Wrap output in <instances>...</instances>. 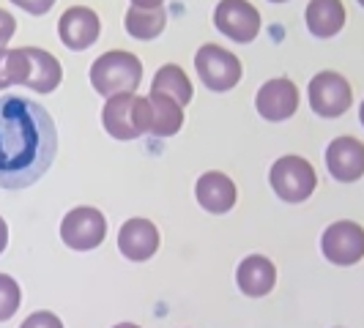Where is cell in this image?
I'll return each instance as SVG.
<instances>
[{
	"label": "cell",
	"instance_id": "12",
	"mask_svg": "<svg viewBox=\"0 0 364 328\" xmlns=\"http://www.w3.org/2000/svg\"><path fill=\"white\" fill-rule=\"evenodd\" d=\"M140 124L151 137H173L183 126V107L176 99L151 91L140 99Z\"/></svg>",
	"mask_w": 364,
	"mask_h": 328
},
{
	"label": "cell",
	"instance_id": "27",
	"mask_svg": "<svg viewBox=\"0 0 364 328\" xmlns=\"http://www.w3.org/2000/svg\"><path fill=\"white\" fill-rule=\"evenodd\" d=\"M132 6H140V9H159L164 6V0H129Z\"/></svg>",
	"mask_w": 364,
	"mask_h": 328
},
{
	"label": "cell",
	"instance_id": "29",
	"mask_svg": "<svg viewBox=\"0 0 364 328\" xmlns=\"http://www.w3.org/2000/svg\"><path fill=\"white\" fill-rule=\"evenodd\" d=\"M359 121H362V126H364V99H362V104H359Z\"/></svg>",
	"mask_w": 364,
	"mask_h": 328
},
{
	"label": "cell",
	"instance_id": "25",
	"mask_svg": "<svg viewBox=\"0 0 364 328\" xmlns=\"http://www.w3.org/2000/svg\"><path fill=\"white\" fill-rule=\"evenodd\" d=\"M14 33H17V19H14V14H9L6 9H0V50L14 38Z\"/></svg>",
	"mask_w": 364,
	"mask_h": 328
},
{
	"label": "cell",
	"instance_id": "8",
	"mask_svg": "<svg viewBox=\"0 0 364 328\" xmlns=\"http://www.w3.org/2000/svg\"><path fill=\"white\" fill-rule=\"evenodd\" d=\"M214 25L222 36L236 44H252L260 36L263 17L250 0H219L214 9Z\"/></svg>",
	"mask_w": 364,
	"mask_h": 328
},
{
	"label": "cell",
	"instance_id": "23",
	"mask_svg": "<svg viewBox=\"0 0 364 328\" xmlns=\"http://www.w3.org/2000/svg\"><path fill=\"white\" fill-rule=\"evenodd\" d=\"M19 328H63V320L55 312L41 310V312H33L31 317H25Z\"/></svg>",
	"mask_w": 364,
	"mask_h": 328
},
{
	"label": "cell",
	"instance_id": "2",
	"mask_svg": "<svg viewBox=\"0 0 364 328\" xmlns=\"http://www.w3.org/2000/svg\"><path fill=\"white\" fill-rule=\"evenodd\" d=\"M143 82V63L134 53L127 50H109L99 55L91 66V85L99 96H118L134 93Z\"/></svg>",
	"mask_w": 364,
	"mask_h": 328
},
{
	"label": "cell",
	"instance_id": "10",
	"mask_svg": "<svg viewBox=\"0 0 364 328\" xmlns=\"http://www.w3.org/2000/svg\"><path fill=\"white\" fill-rule=\"evenodd\" d=\"M140 99L137 93H118V96H109L102 107V126L107 131L112 140H137L143 131L140 124Z\"/></svg>",
	"mask_w": 364,
	"mask_h": 328
},
{
	"label": "cell",
	"instance_id": "15",
	"mask_svg": "<svg viewBox=\"0 0 364 328\" xmlns=\"http://www.w3.org/2000/svg\"><path fill=\"white\" fill-rule=\"evenodd\" d=\"M195 197H198V205H200L203 211L222 217V214L236 208L238 189L230 175H225L219 170H208L195 183Z\"/></svg>",
	"mask_w": 364,
	"mask_h": 328
},
{
	"label": "cell",
	"instance_id": "22",
	"mask_svg": "<svg viewBox=\"0 0 364 328\" xmlns=\"http://www.w3.org/2000/svg\"><path fill=\"white\" fill-rule=\"evenodd\" d=\"M22 307V288L14 276L0 273V323L11 320Z\"/></svg>",
	"mask_w": 364,
	"mask_h": 328
},
{
	"label": "cell",
	"instance_id": "6",
	"mask_svg": "<svg viewBox=\"0 0 364 328\" xmlns=\"http://www.w3.org/2000/svg\"><path fill=\"white\" fill-rule=\"evenodd\" d=\"M107 238V219L93 205H77L60 219V241L74 252H93Z\"/></svg>",
	"mask_w": 364,
	"mask_h": 328
},
{
	"label": "cell",
	"instance_id": "13",
	"mask_svg": "<svg viewBox=\"0 0 364 328\" xmlns=\"http://www.w3.org/2000/svg\"><path fill=\"white\" fill-rule=\"evenodd\" d=\"M323 159L328 175L337 183H356L364 178V143L350 134L334 137L326 146Z\"/></svg>",
	"mask_w": 364,
	"mask_h": 328
},
{
	"label": "cell",
	"instance_id": "11",
	"mask_svg": "<svg viewBox=\"0 0 364 328\" xmlns=\"http://www.w3.org/2000/svg\"><path fill=\"white\" fill-rule=\"evenodd\" d=\"M102 36V19L88 6H72L58 19V38L66 50L85 53Z\"/></svg>",
	"mask_w": 364,
	"mask_h": 328
},
{
	"label": "cell",
	"instance_id": "24",
	"mask_svg": "<svg viewBox=\"0 0 364 328\" xmlns=\"http://www.w3.org/2000/svg\"><path fill=\"white\" fill-rule=\"evenodd\" d=\"M17 9L28 11L31 17H44L47 11H53L55 0H11Z\"/></svg>",
	"mask_w": 364,
	"mask_h": 328
},
{
	"label": "cell",
	"instance_id": "5",
	"mask_svg": "<svg viewBox=\"0 0 364 328\" xmlns=\"http://www.w3.org/2000/svg\"><path fill=\"white\" fill-rule=\"evenodd\" d=\"M307 102L318 118H343L353 107V88L340 72H318L307 85Z\"/></svg>",
	"mask_w": 364,
	"mask_h": 328
},
{
	"label": "cell",
	"instance_id": "20",
	"mask_svg": "<svg viewBox=\"0 0 364 328\" xmlns=\"http://www.w3.org/2000/svg\"><path fill=\"white\" fill-rule=\"evenodd\" d=\"M154 93H164L170 99H176L181 107H186L192 99H195V88H192V80L186 77L178 63H164L162 69L154 77V85H151Z\"/></svg>",
	"mask_w": 364,
	"mask_h": 328
},
{
	"label": "cell",
	"instance_id": "31",
	"mask_svg": "<svg viewBox=\"0 0 364 328\" xmlns=\"http://www.w3.org/2000/svg\"><path fill=\"white\" fill-rule=\"evenodd\" d=\"M356 3H359V6H362V9H364V0H356Z\"/></svg>",
	"mask_w": 364,
	"mask_h": 328
},
{
	"label": "cell",
	"instance_id": "18",
	"mask_svg": "<svg viewBox=\"0 0 364 328\" xmlns=\"http://www.w3.org/2000/svg\"><path fill=\"white\" fill-rule=\"evenodd\" d=\"M25 55L31 58L28 88L36 93H53L63 80V66L58 63V58L47 50H38V47H25Z\"/></svg>",
	"mask_w": 364,
	"mask_h": 328
},
{
	"label": "cell",
	"instance_id": "4",
	"mask_svg": "<svg viewBox=\"0 0 364 328\" xmlns=\"http://www.w3.org/2000/svg\"><path fill=\"white\" fill-rule=\"evenodd\" d=\"M195 72L208 91L228 93L241 82L244 66H241L238 55H233L230 50H225L219 44H203L195 53Z\"/></svg>",
	"mask_w": 364,
	"mask_h": 328
},
{
	"label": "cell",
	"instance_id": "28",
	"mask_svg": "<svg viewBox=\"0 0 364 328\" xmlns=\"http://www.w3.org/2000/svg\"><path fill=\"white\" fill-rule=\"evenodd\" d=\"M112 328H143V326H137V323H118V326H112Z\"/></svg>",
	"mask_w": 364,
	"mask_h": 328
},
{
	"label": "cell",
	"instance_id": "14",
	"mask_svg": "<svg viewBox=\"0 0 364 328\" xmlns=\"http://www.w3.org/2000/svg\"><path fill=\"white\" fill-rule=\"evenodd\" d=\"M118 249L132 263H146L159 252V230L151 219H127L118 230Z\"/></svg>",
	"mask_w": 364,
	"mask_h": 328
},
{
	"label": "cell",
	"instance_id": "17",
	"mask_svg": "<svg viewBox=\"0 0 364 328\" xmlns=\"http://www.w3.org/2000/svg\"><path fill=\"white\" fill-rule=\"evenodd\" d=\"M307 31L315 38H334L343 33L348 22V11L343 0H310L304 9Z\"/></svg>",
	"mask_w": 364,
	"mask_h": 328
},
{
	"label": "cell",
	"instance_id": "1",
	"mask_svg": "<svg viewBox=\"0 0 364 328\" xmlns=\"http://www.w3.org/2000/svg\"><path fill=\"white\" fill-rule=\"evenodd\" d=\"M58 153V129L47 109L22 99L0 96V189H28L47 175Z\"/></svg>",
	"mask_w": 364,
	"mask_h": 328
},
{
	"label": "cell",
	"instance_id": "3",
	"mask_svg": "<svg viewBox=\"0 0 364 328\" xmlns=\"http://www.w3.org/2000/svg\"><path fill=\"white\" fill-rule=\"evenodd\" d=\"M269 183H272L274 195L282 202L299 205V202L310 200L312 195H315V189H318V173H315V167L304 156L288 153V156H279L272 164Z\"/></svg>",
	"mask_w": 364,
	"mask_h": 328
},
{
	"label": "cell",
	"instance_id": "9",
	"mask_svg": "<svg viewBox=\"0 0 364 328\" xmlns=\"http://www.w3.org/2000/svg\"><path fill=\"white\" fill-rule=\"evenodd\" d=\"M299 102H301V93H299V85L291 77H272L255 93L257 115L269 124L291 121L296 109H299Z\"/></svg>",
	"mask_w": 364,
	"mask_h": 328
},
{
	"label": "cell",
	"instance_id": "26",
	"mask_svg": "<svg viewBox=\"0 0 364 328\" xmlns=\"http://www.w3.org/2000/svg\"><path fill=\"white\" fill-rule=\"evenodd\" d=\"M6 246H9V224H6V219L0 217V255L6 252Z\"/></svg>",
	"mask_w": 364,
	"mask_h": 328
},
{
	"label": "cell",
	"instance_id": "19",
	"mask_svg": "<svg viewBox=\"0 0 364 328\" xmlns=\"http://www.w3.org/2000/svg\"><path fill=\"white\" fill-rule=\"evenodd\" d=\"M164 25H167V11L164 6L159 9H140V6H129L127 17H124V28L132 38L137 41H154L162 36Z\"/></svg>",
	"mask_w": 364,
	"mask_h": 328
},
{
	"label": "cell",
	"instance_id": "21",
	"mask_svg": "<svg viewBox=\"0 0 364 328\" xmlns=\"http://www.w3.org/2000/svg\"><path fill=\"white\" fill-rule=\"evenodd\" d=\"M31 80V58L25 55V47L19 50H0V91L11 85H28Z\"/></svg>",
	"mask_w": 364,
	"mask_h": 328
},
{
	"label": "cell",
	"instance_id": "30",
	"mask_svg": "<svg viewBox=\"0 0 364 328\" xmlns=\"http://www.w3.org/2000/svg\"><path fill=\"white\" fill-rule=\"evenodd\" d=\"M269 3H288V0H269Z\"/></svg>",
	"mask_w": 364,
	"mask_h": 328
},
{
	"label": "cell",
	"instance_id": "32",
	"mask_svg": "<svg viewBox=\"0 0 364 328\" xmlns=\"http://www.w3.org/2000/svg\"><path fill=\"white\" fill-rule=\"evenodd\" d=\"M337 328H340V326H337Z\"/></svg>",
	"mask_w": 364,
	"mask_h": 328
},
{
	"label": "cell",
	"instance_id": "16",
	"mask_svg": "<svg viewBox=\"0 0 364 328\" xmlns=\"http://www.w3.org/2000/svg\"><path fill=\"white\" fill-rule=\"evenodd\" d=\"M236 285L247 298H263L277 285V266L266 255H247L236 268Z\"/></svg>",
	"mask_w": 364,
	"mask_h": 328
},
{
	"label": "cell",
	"instance_id": "7",
	"mask_svg": "<svg viewBox=\"0 0 364 328\" xmlns=\"http://www.w3.org/2000/svg\"><path fill=\"white\" fill-rule=\"evenodd\" d=\"M321 255L326 257L331 266L350 268L364 260V227L359 222L340 219L331 222L323 236H321Z\"/></svg>",
	"mask_w": 364,
	"mask_h": 328
}]
</instances>
